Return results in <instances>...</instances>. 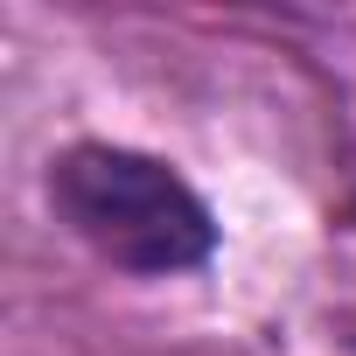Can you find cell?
<instances>
[{
	"instance_id": "cell-1",
	"label": "cell",
	"mask_w": 356,
	"mask_h": 356,
	"mask_svg": "<svg viewBox=\"0 0 356 356\" xmlns=\"http://www.w3.org/2000/svg\"><path fill=\"white\" fill-rule=\"evenodd\" d=\"M49 210L133 280H189L217 259V210L175 161L119 140H77L49 161Z\"/></svg>"
}]
</instances>
